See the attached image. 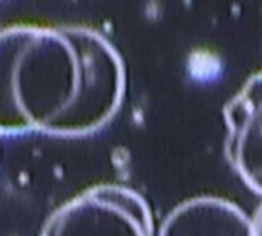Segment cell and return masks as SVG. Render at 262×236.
Instances as JSON below:
<instances>
[{
  "instance_id": "6da1fadb",
  "label": "cell",
  "mask_w": 262,
  "mask_h": 236,
  "mask_svg": "<svg viewBox=\"0 0 262 236\" xmlns=\"http://www.w3.org/2000/svg\"><path fill=\"white\" fill-rule=\"evenodd\" d=\"M126 83L120 51L91 26L0 29V134H94L118 112Z\"/></svg>"
},
{
  "instance_id": "7a4b0ae2",
  "label": "cell",
  "mask_w": 262,
  "mask_h": 236,
  "mask_svg": "<svg viewBox=\"0 0 262 236\" xmlns=\"http://www.w3.org/2000/svg\"><path fill=\"white\" fill-rule=\"evenodd\" d=\"M38 236H154V215L134 187L100 183L57 207Z\"/></svg>"
},
{
  "instance_id": "3957f363",
  "label": "cell",
  "mask_w": 262,
  "mask_h": 236,
  "mask_svg": "<svg viewBox=\"0 0 262 236\" xmlns=\"http://www.w3.org/2000/svg\"><path fill=\"white\" fill-rule=\"evenodd\" d=\"M223 112L227 158L247 186L262 195V71L241 84Z\"/></svg>"
},
{
  "instance_id": "277c9868",
  "label": "cell",
  "mask_w": 262,
  "mask_h": 236,
  "mask_svg": "<svg viewBox=\"0 0 262 236\" xmlns=\"http://www.w3.org/2000/svg\"><path fill=\"white\" fill-rule=\"evenodd\" d=\"M157 236H253V221L229 198L196 195L166 215Z\"/></svg>"
},
{
  "instance_id": "5b68a950",
  "label": "cell",
  "mask_w": 262,
  "mask_h": 236,
  "mask_svg": "<svg viewBox=\"0 0 262 236\" xmlns=\"http://www.w3.org/2000/svg\"><path fill=\"white\" fill-rule=\"evenodd\" d=\"M252 221H253V236H262V203L258 206Z\"/></svg>"
}]
</instances>
